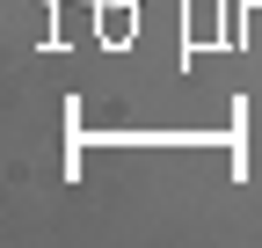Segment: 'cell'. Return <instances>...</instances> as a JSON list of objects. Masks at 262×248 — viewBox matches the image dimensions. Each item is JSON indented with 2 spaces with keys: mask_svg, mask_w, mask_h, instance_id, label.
<instances>
[{
  "mask_svg": "<svg viewBox=\"0 0 262 248\" xmlns=\"http://www.w3.org/2000/svg\"><path fill=\"white\" fill-rule=\"evenodd\" d=\"M88 8H110V0H88Z\"/></svg>",
  "mask_w": 262,
  "mask_h": 248,
  "instance_id": "cell-1",
  "label": "cell"
}]
</instances>
